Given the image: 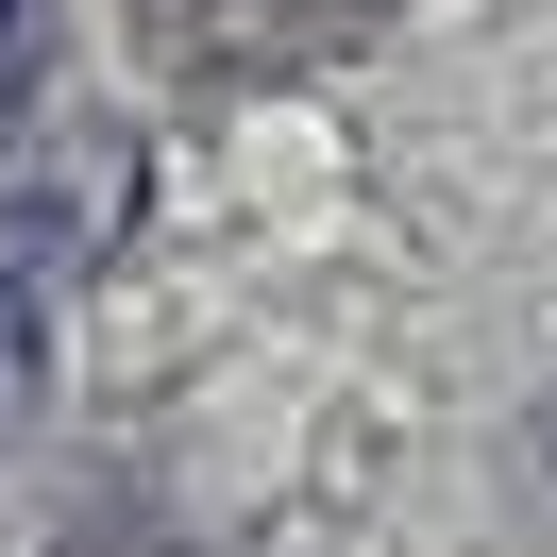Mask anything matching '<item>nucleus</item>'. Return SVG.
I'll return each mask as SVG.
<instances>
[{"label": "nucleus", "instance_id": "obj_2", "mask_svg": "<svg viewBox=\"0 0 557 557\" xmlns=\"http://www.w3.org/2000/svg\"><path fill=\"white\" fill-rule=\"evenodd\" d=\"M51 406V321H35V271H0V440Z\"/></svg>", "mask_w": 557, "mask_h": 557}, {"label": "nucleus", "instance_id": "obj_1", "mask_svg": "<svg viewBox=\"0 0 557 557\" xmlns=\"http://www.w3.org/2000/svg\"><path fill=\"white\" fill-rule=\"evenodd\" d=\"M119 203H136V152H119V119H35V85H17V136H0V271H85V253L119 237Z\"/></svg>", "mask_w": 557, "mask_h": 557}, {"label": "nucleus", "instance_id": "obj_4", "mask_svg": "<svg viewBox=\"0 0 557 557\" xmlns=\"http://www.w3.org/2000/svg\"><path fill=\"white\" fill-rule=\"evenodd\" d=\"M35 69H51V0H0V102H17Z\"/></svg>", "mask_w": 557, "mask_h": 557}, {"label": "nucleus", "instance_id": "obj_3", "mask_svg": "<svg viewBox=\"0 0 557 557\" xmlns=\"http://www.w3.org/2000/svg\"><path fill=\"white\" fill-rule=\"evenodd\" d=\"M507 490H523V523H557V388L523 406V440H507Z\"/></svg>", "mask_w": 557, "mask_h": 557}]
</instances>
